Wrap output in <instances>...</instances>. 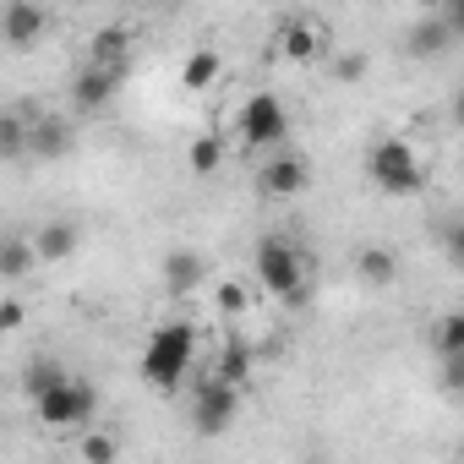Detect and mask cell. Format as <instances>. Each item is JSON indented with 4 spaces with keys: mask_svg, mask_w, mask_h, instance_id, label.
Instances as JSON below:
<instances>
[{
    "mask_svg": "<svg viewBox=\"0 0 464 464\" xmlns=\"http://www.w3.org/2000/svg\"><path fill=\"white\" fill-rule=\"evenodd\" d=\"M191 355H197V328L191 323H159L148 334V350H142V382L169 393L191 372Z\"/></svg>",
    "mask_w": 464,
    "mask_h": 464,
    "instance_id": "cell-1",
    "label": "cell"
},
{
    "mask_svg": "<svg viewBox=\"0 0 464 464\" xmlns=\"http://www.w3.org/2000/svg\"><path fill=\"white\" fill-rule=\"evenodd\" d=\"M366 175H372V186L388 191V197H415V191L426 186V169H420V153H415L410 137H382V142H372Z\"/></svg>",
    "mask_w": 464,
    "mask_h": 464,
    "instance_id": "cell-2",
    "label": "cell"
},
{
    "mask_svg": "<svg viewBox=\"0 0 464 464\" xmlns=\"http://www.w3.org/2000/svg\"><path fill=\"white\" fill-rule=\"evenodd\" d=\"M257 279H263L268 295H279L290 306L306 301V263H301V252L285 236H263L257 241Z\"/></svg>",
    "mask_w": 464,
    "mask_h": 464,
    "instance_id": "cell-3",
    "label": "cell"
},
{
    "mask_svg": "<svg viewBox=\"0 0 464 464\" xmlns=\"http://www.w3.org/2000/svg\"><path fill=\"white\" fill-rule=\"evenodd\" d=\"M236 410H241V382H224V377L213 372V377L197 388V399H191V426H197V437H218V431H229Z\"/></svg>",
    "mask_w": 464,
    "mask_h": 464,
    "instance_id": "cell-4",
    "label": "cell"
},
{
    "mask_svg": "<svg viewBox=\"0 0 464 464\" xmlns=\"http://www.w3.org/2000/svg\"><path fill=\"white\" fill-rule=\"evenodd\" d=\"M34 410H39V420H44V426H82V420H93V410H99V393H93L88 382L66 377V382L44 388V393L34 399Z\"/></svg>",
    "mask_w": 464,
    "mask_h": 464,
    "instance_id": "cell-5",
    "label": "cell"
},
{
    "mask_svg": "<svg viewBox=\"0 0 464 464\" xmlns=\"http://www.w3.org/2000/svg\"><path fill=\"white\" fill-rule=\"evenodd\" d=\"M236 121H241V142H246L252 153H257V148H279L285 131H290V115H285V104H279L274 93H252Z\"/></svg>",
    "mask_w": 464,
    "mask_h": 464,
    "instance_id": "cell-6",
    "label": "cell"
},
{
    "mask_svg": "<svg viewBox=\"0 0 464 464\" xmlns=\"http://www.w3.org/2000/svg\"><path fill=\"white\" fill-rule=\"evenodd\" d=\"M131 55H137V34H131V23H110V28H99L93 39H88V66H104V72H115V77H126L131 72Z\"/></svg>",
    "mask_w": 464,
    "mask_h": 464,
    "instance_id": "cell-7",
    "label": "cell"
},
{
    "mask_svg": "<svg viewBox=\"0 0 464 464\" xmlns=\"http://www.w3.org/2000/svg\"><path fill=\"white\" fill-rule=\"evenodd\" d=\"M306 186H312V164H306L301 153L268 159L263 175H257V191H263V197H295V191H306Z\"/></svg>",
    "mask_w": 464,
    "mask_h": 464,
    "instance_id": "cell-8",
    "label": "cell"
},
{
    "mask_svg": "<svg viewBox=\"0 0 464 464\" xmlns=\"http://www.w3.org/2000/svg\"><path fill=\"white\" fill-rule=\"evenodd\" d=\"M126 77H115V72H104V66H88L82 61V72H77V82H72V104H77V115H93V110H104L110 99H115V88H121Z\"/></svg>",
    "mask_w": 464,
    "mask_h": 464,
    "instance_id": "cell-9",
    "label": "cell"
},
{
    "mask_svg": "<svg viewBox=\"0 0 464 464\" xmlns=\"http://www.w3.org/2000/svg\"><path fill=\"white\" fill-rule=\"evenodd\" d=\"M72 142H77V131H72L66 115H44V121H34V131H28V153L44 159V164H61V159L72 153Z\"/></svg>",
    "mask_w": 464,
    "mask_h": 464,
    "instance_id": "cell-10",
    "label": "cell"
},
{
    "mask_svg": "<svg viewBox=\"0 0 464 464\" xmlns=\"http://www.w3.org/2000/svg\"><path fill=\"white\" fill-rule=\"evenodd\" d=\"M279 55H285L290 66H312V61L323 55V28H317L312 17H290V23L279 28Z\"/></svg>",
    "mask_w": 464,
    "mask_h": 464,
    "instance_id": "cell-11",
    "label": "cell"
},
{
    "mask_svg": "<svg viewBox=\"0 0 464 464\" xmlns=\"http://www.w3.org/2000/svg\"><path fill=\"white\" fill-rule=\"evenodd\" d=\"M0 28H6L12 50H34L44 39V6H34V0H12L6 17H0Z\"/></svg>",
    "mask_w": 464,
    "mask_h": 464,
    "instance_id": "cell-12",
    "label": "cell"
},
{
    "mask_svg": "<svg viewBox=\"0 0 464 464\" xmlns=\"http://www.w3.org/2000/svg\"><path fill=\"white\" fill-rule=\"evenodd\" d=\"M453 23L448 17H420L415 28H410V39H404V50L415 55V61H437V55H448L453 50Z\"/></svg>",
    "mask_w": 464,
    "mask_h": 464,
    "instance_id": "cell-13",
    "label": "cell"
},
{
    "mask_svg": "<svg viewBox=\"0 0 464 464\" xmlns=\"http://www.w3.org/2000/svg\"><path fill=\"white\" fill-rule=\"evenodd\" d=\"M355 274H361V285H366V290H388V285L399 279V252L372 241V246H361V252H355Z\"/></svg>",
    "mask_w": 464,
    "mask_h": 464,
    "instance_id": "cell-14",
    "label": "cell"
},
{
    "mask_svg": "<svg viewBox=\"0 0 464 464\" xmlns=\"http://www.w3.org/2000/svg\"><path fill=\"white\" fill-rule=\"evenodd\" d=\"M34 246H39V263H66L82 246V229L72 218H55V224H44L39 236H34Z\"/></svg>",
    "mask_w": 464,
    "mask_h": 464,
    "instance_id": "cell-15",
    "label": "cell"
},
{
    "mask_svg": "<svg viewBox=\"0 0 464 464\" xmlns=\"http://www.w3.org/2000/svg\"><path fill=\"white\" fill-rule=\"evenodd\" d=\"M202 257L197 252H186V246H175L169 257H164V285H169V295H191L197 285H202Z\"/></svg>",
    "mask_w": 464,
    "mask_h": 464,
    "instance_id": "cell-16",
    "label": "cell"
},
{
    "mask_svg": "<svg viewBox=\"0 0 464 464\" xmlns=\"http://www.w3.org/2000/svg\"><path fill=\"white\" fill-rule=\"evenodd\" d=\"M218 72H224L218 50H191V55H186V66H180V82H186L191 93H202V88H213V82H218Z\"/></svg>",
    "mask_w": 464,
    "mask_h": 464,
    "instance_id": "cell-17",
    "label": "cell"
},
{
    "mask_svg": "<svg viewBox=\"0 0 464 464\" xmlns=\"http://www.w3.org/2000/svg\"><path fill=\"white\" fill-rule=\"evenodd\" d=\"M34 263H39V246H34V241H23V236H12V241H6V252H0V279L17 285Z\"/></svg>",
    "mask_w": 464,
    "mask_h": 464,
    "instance_id": "cell-18",
    "label": "cell"
},
{
    "mask_svg": "<svg viewBox=\"0 0 464 464\" xmlns=\"http://www.w3.org/2000/svg\"><path fill=\"white\" fill-rule=\"evenodd\" d=\"M213 372H218L224 382H246V377H252V344H246V339H229L224 355L213 361Z\"/></svg>",
    "mask_w": 464,
    "mask_h": 464,
    "instance_id": "cell-19",
    "label": "cell"
},
{
    "mask_svg": "<svg viewBox=\"0 0 464 464\" xmlns=\"http://www.w3.org/2000/svg\"><path fill=\"white\" fill-rule=\"evenodd\" d=\"M431 350H437V361L453 355V350H464V312H448V317L431 323Z\"/></svg>",
    "mask_w": 464,
    "mask_h": 464,
    "instance_id": "cell-20",
    "label": "cell"
},
{
    "mask_svg": "<svg viewBox=\"0 0 464 464\" xmlns=\"http://www.w3.org/2000/svg\"><path fill=\"white\" fill-rule=\"evenodd\" d=\"M0 153H6L12 164L28 159V126H23V115H0Z\"/></svg>",
    "mask_w": 464,
    "mask_h": 464,
    "instance_id": "cell-21",
    "label": "cell"
},
{
    "mask_svg": "<svg viewBox=\"0 0 464 464\" xmlns=\"http://www.w3.org/2000/svg\"><path fill=\"white\" fill-rule=\"evenodd\" d=\"M77 459H82V464H115V459H121V442L104 437V431H88V437L77 442Z\"/></svg>",
    "mask_w": 464,
    "mask_h": 464,
    "instance_id": "cell-22",
    "label": "cell"
},
{
    "mask_svg": "<svg viewBox=\"0 0 464 464\" xmlns=\"http://www.w3.org/2000/svg\"><path fill=\"white\" fill-rule=\"evenodd\" d=\"M186 159H191V175H213L218 159H224V142H218V137H197Z\"/></svg>",
    "mask_w": 464,
    "mask_h": 464,
    "instance_id": "cell-23",
    "label": "cell"
},
{
    "mask_svg": "<svg viewBox=\"0 0 464 464\" xmlns=\"http://www.w3.org/2000/svg\"><path fill=\"white\" fill-rule=\"evenodd\" d=\"M246 301H252V295H246V285H241V279H224V285L213 290V306H218L224 317H241V312H246Z\"/></svg>",
    "mask_w": 464,
    "mask_h": 464,
    "instance_id": "cell-24",
    "label": "cell"
},
{
    "mask_svg": "<svg viewBox=\"0 0 464 464\" xmlns=\"http://www.w3.org/2000/svg\"><path fill=\"white\" fill-rule=\"evenodd\" d=\"M55 382H66V372H61L55 361H34V366H28V393H34V399H39L44 388H55Z\"/></svg>",
    "mask_w": 464,
    "mask_h": 464,
    "instance_id": "cell-25",
    "label": "cell"
},
{
    "mask_svg": "<svg viewBox=\"0 0 464 464\" xmlns=\"http://www.w3.org/2000/svg\"><path fill=\"white\" fill-rule=\"evenodd\" d=\"M442 393H464V350H453V355H442Z\"/></svg>",
    "mask_w": 464,
    "mask_h": 464,
    "instance_id": "cell-26",
    "label": "cell"
},
{
    "mask_svg": "<svg viewBox=\"0 0 464 464\" xmlns=\"http://www.w3.org/2000/svg\"><path fill=\"white\" fill-rule=\"evenodd\" d=\"M442 257L464 274V224H448V229H442Z\"/></svg>",
    "mask_w": 464,
    "mask_h": 464,
    "instance_id": "cell-27",
    "label": "cell"
},
{
    "mask_svg": "<svg viewBox=\"0 0 464 464\" xmlns=\"http://www.w3.org/2000/svg\"><path fill=\"white\" fill-rule=\"evenodd\" d=\"M366 66H372V61L355 50V55H339V61H334V77H339V82H361V77H366Z\"/></svg>",
    "mask_w": 464,
    "mask_h": 464,
    "instance_id": "cell-28",
    "label": "cell"
},
{
    "mask_svg": "<svg viewBox=\"0 0 464 464\" xmlns=\"http://www.w3.org/2000/svg\"><path fill=\"white\" fill-rule=\"evenodd\" d=\"M23 317H28V312H23V301H17V295L0 301V334H17V328H23Z\"/></svg>",
    "mask_w": 464,
    "mask_h": 464,
    "instance_id": "cell-29",
    "label": "cell"
},
{
    "mask_svg": "<svg viewBox=\"0 0 464 464\" xmlns=\"http://www.w3.org/2000/svg\"><path fill=\"white\" fill-rule=\"evenodd\" d=\"M442 17L453 23V34L464 39V0H448V6H442Z\"/></svg>",
    "mask_w": 464,
    "mask_h": 464,
    "instance_id": "cell-30",
    "label": "cell"
},
{
    "mask_svg": "<svg viewBox=\"0 0 464 464\" xmlns=\"http://www.w3.org/2000/svg\"><path fill=\"white\" fill-rule=\"evenodd\" d=\"M448 121H453V126H459V131H464V88H459V93H453V104H448Z\"/></svg>",
    "mask_w": 464,
    "mask_h": 464,
    "instance_id": "cell-31",
    "label": "cell"
}]
</instances>
